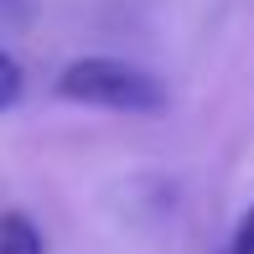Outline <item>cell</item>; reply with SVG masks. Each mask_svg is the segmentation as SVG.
<instances>
[{
  "label": "cell",
  "instance_id": "cell-2",
  "mask_svg": "<svg viewBox=\"0 0 254 254\" xmlns=\"http://www.w3.org/2000/svg\"><path fill=\"white\" fill-rule=\"evenodd\" d=\"M0 254H47L42 228L26 213H0Z\"/></svg>",
  "mask_w": 254,
  "mask_h": 254
},
{
  "label": "cell",
  "instance_id": "cell-3",
  "mask_svg": "<svg viewBox=\"0 0 254 254\" xmlns=\"http://www.w3.org/2000/svg\"><path fill=\"white\" fill-rule=\"evenodd\" d=\"M21 94H26V73H21V63H16V57L0 47V114H5V109H16Z\"/></svg>",
  "mask_w": 254,
  "mask_h": 254
},
{
  "label": "cell",
  "instance_id": "cell-5",
  "mask_svg": "<svg viewBox=\"0 0 254 254\" xmlns=\"http://www.w3.org/2000/svg\"><path fill=\"white\" fill-rule=\"evenodd\" d=\"M0 21H31V0H0Z\"/></svg>",
  "mask_w": 254,
  "mask_h": 254
},
{
  "label": "cell",
  "instance_id": "cell-4",
  "mask_svg": "<svg viewBox=\"0 0 254 254\" xmlns=\"http://www.w3.org/2000/svg\"><path fill=\"white\" fill-rule=\"evenodd\" d=\"M228 254H254V207L244 218H239V228H234V244H228Z\"/></svg>",
  "mask_w": 254,
  "mask_h": 254
},
{
  "label": "cell",
  "instance_id": "cell-1",
  "mask_svg": "<svg viewBox=\"0 0 254 254\" xmlns=\"http://www.w3.org/2000/svg\"><path fill=\"white\" fill-rule=\"evenodd\" d=\"M57 99L88 104V109L114 114H161L166 109V83L125 57H73L57 73Z\"/></svg>",
  "mask_w": 254,
  "mask_h": 254
}]
</instances>
